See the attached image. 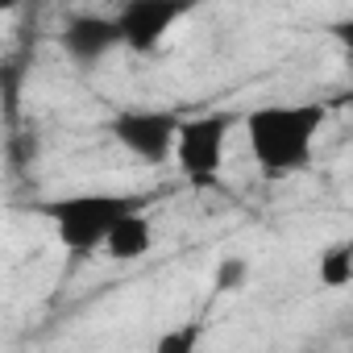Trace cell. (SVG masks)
<instances>
[{"label": "cell", "mask_w": 353, "mask_h": 353, "mask_svg": "<svg viewBox=\"0 0 353 353\" xmlns=\"http://www.w3.org/2000/svg\"><path fill=\"white\" fill-rule=\"evenodd\" d=\"M349 250H353V237H349Z\"/></svg>", "instance_id": "cell-12"}, {"label": "cell", "mask_w": 353, "mask_h": 353, "mask_svg": "<svg viewBox=\"0 0 353 353\" xmlns=\"http://www.w3.org/2000/svg\"><path fill=\"white\" fill-rule=\"evenodd\" d=\"M316 274H320V283L332 287V291L353 287V250H349V241H345V245H328V250L320 254V262H316Z\"/></svg>", "instance_id": "cell-8"}, {"label": "cell", "mask_w": 353, "mask_h": 353, "mask_svg": "<svg viewBox=\"0 0 353 353\" xmlns=\"http://www.w3.org/2000/svg\"><path fill=\"white\" fill-rule=\"evenodd\" d=\"M332 38H336V46L353 59V17H345V21H336L332 26Z\"/></svg>", "instance_id": "cell-11"}, {"label": "cell", "mask_w": 353, "mask_h": 353, "mask_svg": "<svg viewBox=\"0 0 353 353\" xmlns=\"http://www.w3.org/2000/svg\"><path fill=\"white\" fill-rule=\"evenodd\" d=\"M233 117L229 112H204V117H183L174 162L192 188H216L225 174V150H229Z\"/></svg>", "instance_id": "cell-3"}, {"label": "cell", "mask_w": 353, "mask_h": 353, "mask_svg": "<svg viewBox=\"0 0 353 353\" xmlns=\"http://www.w3.org/2000/svg\"><path fill=\"white\" fill-rule=\"evenodd\" d=\"M154 241H158L154 221L137 208V212H129V216L112 229V237H108L104 254H108V258H117V262H141V258L154 250Z\"/></svg>", "instance_id": "cell-7"}, {"label": "cell", "mask_w": 353, "mask_h": 353, "mask_svg": "<svg viewBox=\"0 0 353 353\" xmlns=\"http://www.w3.org/2000/svg\"><path fill=\"white\" fill-rule=\"evenodd\" d=\"M121 42V26L117 17H100V13H75L67 26H63V50L75 59V63H100L104 54H112Z\"/></svg>", "instance_id": "cell-6"}, {"label": "cell", "mask_w": 353, "mask_h": 353, "mask_svg": "<svg viewBox=\"0 0 353 353\" xmlns=\"http://www.w3.org/2000/svg\"><path fill=\"white\" fill-rule=\"evenodd\" d=\"M46 221L54 225V237L71 254H96L108 245L112 229L137 212L133 196H112V192H83V196H63L42 204Z\"/></svg>", "instance_id": "cell-2"}, {"label": "cell", "mask_w": 353, "mask_h": 353, "mask_svg": "<svg viewBox=\"0 0 353 353\" xmlns=\"http://www.w3.org/2000/svg\"><path fill=\"white\" fill-rule=\"evenodd\" d=\"M250 283V262L245 258H221L216 262V274H212V287L225 295V291H241Z\"/></svg>", "instance_id": "cell-10"}, {"label": "cell", "mask_w": 353, "mask_h": 353, "mask_svg": "<svg viewBox=\"0 0 353 353\" xmlns=\"http://www.w3.org/2000/svg\"><path fill=\"white\" fill-rule=\"evenodd\" d=\"M200 341H204V324L200 320H188L179 328H170L158 336L154 353H200Z\"/></svg>", "instance_id": "cell-9"}, {"label": "cell", "mask_w": 353, "mask_h": 353, "mask_svg": "<svg viewBox=\"0 0 353 353\" xmlns=\"http://www.w3.org/2000/svg\"><path fill=\"white\" fill-rule=\"evenodd\" d=\"M112 17L121 26V42L133 54H154L166 42V34L188 17V9L170 5V0H125Z\"/></svg>", "instance_id": "cell-5"}, {"label": "cell", "mask_w": 353, "mask_h": 353, "mask_svg": "<svg viewBox=\"0 0 353 353\" xmlns=\"http://www.w3.org/2000/svg\"><path fill=\"white\" fill-rule=\"evenodd\" d=\"M245 145L266 179H287L312 166L316 141L328 125V108L320 100H291V104H262L245 112Z\"/></svg>", "instance_id": "cell-1"}, {"label": "cell", "mask_w": 353, "mask_h": 353, "mask_svg": "<svg viewBox=\"0 0 353 353\" xmlns=\"http://www.w3.org/2000/svg\"><path fill=\"white\" fill-rule=\"evenodd\" d=\"M179 129H183V117L179 112H166V108H125L108 121V133L112 141L141 158V162H166L174 158V145H179Z\"/></svg>", "instance_id": "cell-4"}]
</instances>
